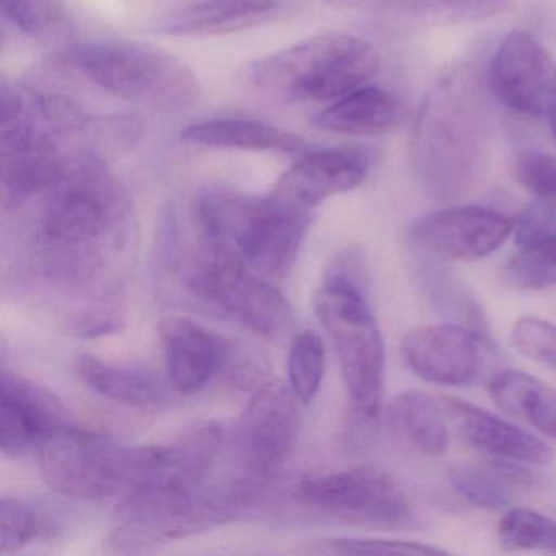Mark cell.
I'll list each match as a JSON object with an SVG mask.
<instances>
[{
  "mask_svg": "<svg viewBox=\"0 0 556 556\" xmlns=\"http://www.w3.org/2000/svg\"><path fill=\"white\" fill-rule=\"evenodd\" d=\"M481 76L452 67L434 80L416 116L413 170L426 193L455 200L473 190L486 165L490 113Z\"/></svg>",
  "mask_w": 556,
  "mask_h": 556,
  "instance_id": "1",
  "label": "cell"
},
{
  "mask_svg": "<svg viewBox=\"0 0 556 556\" xmlns=\"http://www.w3.org/2000/svg\"><path fill=\"white\" fill-rule=\"evenodd\" d=\"M194 224L201 245L224 250L258 278L288 273L311 226L312 214L288 210L269 194L207 190L194 200Z\"/></svg>",
  "mask_w": 556,
  "mask_h": 556,
  "instance_id": "2",
  "label": "cell"
},
{
  "mask_svg": "<svg viewBox=\"0 0 556 556\" xmlns=\"http://www.w3.org/2000/svg\"><path fill=\"white\" fill-rule=\"evenodd\" d=\"M376 48L351 35H318L253 61L250 87L288 102L328 103L363 87L379 73Z\"/></svg>",
  "mask_w": 556,
  "mask_h": 556,
  "instance_id": "3",
  "label": "cell"
},
{
  "mask_svg": "<svg viewBox=\"0 0 556 556\" xmlns=\"http://www.w3.org/2000/svg\"><path fill=\"white\" fill-rule=\"evenodd\" d=\"M73 67L103 92L161 112H184L198 102L200 80L180 58L136 41H96L73 45L61 53Z\"/></svg>",
  "mask_w": 556,
  "mask_h": 556,
  "instance_id": "4",
  "label": "cell"
},
{
  "mask_svg": "<svg viewBox=\"0 0 556 556\" xmlns=\"http://www.w3.org/2000/svg\"><path fill=\"white\" fill-rule=\"evenodd\" d=\"M366 285V278L331 266L315 308L333 343L354 416L363 425H374L382 406L386 353Z\"/></svg>",
  "mask_w": 556,
  "mask_h": 556,
  "instance_id": "5",
  "label": "cell"
},
{
  "mask_svg": "<svg viewBox=\"0 0 556 556\" xmlns=\"http://www.w3.org/2000/svg\"><path fill=\"white\" fill-rule=\"evenodd\" d=\"M242 506V497L230 484L206 490L141 484L126 491L119 503L110 545L119 553L149 552L223 522Z\"/></svg>",
  "mask_w": 556,
  "mask_h": 556,
  "instance_id": "6",
  "label": "cell"
},
{
  "mask_svg": "<svg viewBox=\"0 0 556 556\" xmlns=\"http://www.w3.org/2000/svg\"><path fill=\"white\" fill-rule=\"evenodd\" d=\"M128 198L97 155H79L70 177L47 193L41 214V242L70 256L92 250L128 223Z\"/></svg>",
  "mask_w": 556,
  "mask_h": 556,
  "instance_id": "7",
  "label": "cell"
},
{
  "mask_svg": "<svg viewBox=\"0 0 556 556\" xmlns=\"http://www.w3.org/2000/svg\"><path fill=\"white\" fill-rule=\"evenodd\" d=\"M45 481L77 500H103L141 483L149 445H123L105 435L66 425L38 447Z\"/></svg>",
  "mask_w": 556,
  "mask_h": 556,
  "instance_id": "8",
  "label": "cell"
},
{
  "mask_svg": "<svg viewBox=\"0 0 556 556\" xmlns=\"http://www.w3.org/2000/svg\"><path fill=\"white\" fill-rule=\"evenodd\" d=\"M188 285L198 298L263 337H282L294 327L285 295L224 250L201 245Z\"/></svg>",
  "mask_w": 556,
  "mask_h": 556,
  "instance_id": "9",
  "label": "cell"
},
{
  "mask_svg": "<svg viewBox=\"0 0 556 556\" xmlns=\"http://www.w3.org/2000/svg\"><path fill=\"white\" fill-rule=\"evenodd\" d=\"M298 402L282 383H268L240 416L232 435L233 462L253 491L265 486L294 452L301 431Z\"/></svg>",
  "mask_w": 556,
  "mask_h": 556,
  "instance_id": "10",
  "label": "cell"
},
{
  "mask_svg": "<svg viewBox=\"0 0 556 556\" xmlns=\"http://www.w3.org/2000/svg\"><path fill=\"white\" fill-rule=\"evenodd\" d=\"M295 500L344 522L402 527L412 520L408 501L392 477L376 465L305 477Z\"/></svg>",
  "mask_w": 556,
  "mask_h": 556,
  "instance_id": "11",
  "label": "cell"
},
{
  "mask_svg": "<svg viewBox=\"0 0 556 556\" xmlns=\"http://www.w3.org/2000/svg\"><path fill=\"white\" fill-rule=\"evenodd\" d=\"M483 331L468 325L441 324L406 334L402 353L409 369L438 386H470L480 380L493 359Z\"/></svg>",
  "mask_w": 556,
  "mask_h": 556,
  "instance_id": "12",
  "label": "cell"
},
{
  "mask_svg": "<svg viewBox=\"0 0 556 556\" xmlns=\"http://www.w3.org/2000/svg\"><path fill=\"white\" fill-rule=\"evenodd\" d=\"M488 89L513 112L545 116L556 93V63L532 35L504 37L488 70Z\"/></svg>",
  "mask_w": 556,
  "mask_h": 556,
  "instance_id": "13",
  "label": "cell"
},
{
  "mask_svg": "<svg viewBox=\"0 0 556 556\" xmlns=\"http://www.w3.org/2000/svg\"><path fill=\"white\" fill-rule=\"evenodd\" d=\"M513 232V220L497 211L460 206L429 214L413 224L409 242L439 260L473 262L496 252Z\"/></svg>",
  "mask_w": 556,
  "mask_h": 556,
  "instance_id": "14",
  "label": "cell"
},
{
  "mask_svg": "<svg viewBox=\"0 0 556 556\" xmlns=\"http://www.w3.org/2000/svg\"><path fill=\"white\" fill-rule=\"evenodd\" d=\"M370 155L363 149H311L276 181L269 197L299 213H311L334 194L359 187L369 174Z\"/></svg>",
  "mask_w": 556,
  "mask_h": 556,
  "instance_id": "15",
  "label": "cell"
},
{
  "mask_svg": "<svg viewBox=\"0 0 556 556\" xmlns=\"http://www.w3.org/2000/svg\"><path fill=\"white\" fill-rule=\"evenodd\" d=\"M70 425L66 409L48 390L2 370L0 380V447L21 455Z\"/></svg>",
  "mask_w": 556,
  "mask_h": 556,
  "instance_id": "16",
  "label": "cell"
},
{
  "mask_svg": "<svg viewBox=\"0 0 556 556\" xmlns=\"http://www.w3.org/2000/svg\"><path fill=\"white\" fill-rule=\"evenodd\" d=\"M168 379L184 395L201 392L229 363V346L213 331L185 317L161 325Z\"/></svg>",
  "mask_w": 556,
  "mask_h": 556,
  "instance_id": "17",
  "label": "cell"
},
{
  "mask_svg": "<svg viewBox=\"0 0 556 556\" xmlns=\"http://www.w3.org/2000/svg\"><path fill=\"white\" fill-rule=\"evenodd\" d=\"M444 400L451 418L471 447L494 460L509 464L545 465L552 462V447L526 429L464 400L448 396Z\"/></svg>",
  "mask_w": 556,
  "mask_h": 556,
  "instance_id": "18",
  "label": "cell"
},
{
  "mask_svg": "<svg viewBox=\"0 0 556 556\" xmlns=\"http://www.w3.org/2000/svg\"><path fill=\"white\" fill-rule=\"evenodd\" d=\"M516 255L503 268L506 285L522 291L556 286V216L548 206H533L514 223Z\"/></svg>",
  "mask_w": 556,
  "mask_h": 556,
  "instance_id": "19",
  "label": "cell"
},
{
  "mask_svg": "<svg viewBox=\"0 0 556 556\" xmlns=\"http://www.w3.org/2000/svg\"><path fill=\"white\" fill-rule=\"evenodd\" d=\"M281 0H204L165 15L154 31L165 37H213L263 24Z\"/></svg>",
  "mask_w": 556,
  "mask_h": 556,
  "instance_id": "20",
  "label": "cell"
},
{
  "mask_svg": "<svg viewBox=\"0 0 556 556\" xmlns=\"http://www.w3.org/2000/svg\"><path fill=\"white\" fill-rule=\"evenodd\" d=\"M387 425L396 439L426 457L444 455L448 447V413L445 400L425 392H403L390 402Z\"/></svg>",
  "mask_w": 556,
  "mask_h": 556,
  "instance_id": "21",
  "label": "cell"
},
{
  "mask_svg": "<svg viewBox=\"0 0 556 556\" xmlns=\"http://www.w3.org/2000/svg\"><path fill=\"white\" fill-rule=\"evenodd\" d=\"M180 139L188 144L237 151L305 154L312 144L302 136L255 119H214L181 129Z\"/></svg>",
  "mask_w": 556,
  "mask_h": 556,
  "instance_id": "22",
  "label": "cell"
},
{
  "mask_svg": "<svg viewBox=\"0 0 556 556\" xmlns=\"http://www.w3.org/2000/svg\"><path fill=\"white\" fill-rule=\"evenodd\" d=\"M402 115L399 99L389 90L359 87L320 110L312 125L337 135L374 136L395 128Z\"/></svg>",
  "mask_w": 556,
  "mask_h": 556,
  "instance_id": "23",
  "label": "cell"
},
{
  "mask_svg": "<svg viewBox=\"0 0 556 556\" xmlns=\"http://www.w3.org/2000/svg\"><path fill=\"white\" fill-rule=\"evenodd\" d=\"M488 390L501 412L556 439V390L548 383L522 370H503Z\"/></svg>",
  "mask_w": 556,
  "mask_h": 556,
  "instance_id": "24",
  "label": "cell"
},
{
  "mask_svg": "<svg viewBox=\"0 0 556 556\" xmlns=\"http://www.w3.org/2000/svg\"><path fill=\"white\" fill-rule=\"evenodd\" d=\"M77 374L93 392L132 408L154 409L167 399L164 386L149 374L112 366L89 354L77 359Z\"/></svg>",
  "mask_w": 556,
  "mask_h": 556,
  "instance_id": "25",
  "label": "cell"
},
{
  "mask_svg": "<svg viewBox=\"0 0 556 556\" xmlns=\"http://www.w3.org/2000/svg\"><path fill=\"white\" fill-rule=\"evenodd\" d=\"M522 467L500 460H494L490 467L457 465L448 471V478L465 500L483 509L503 510L513 506L517 486L529 484V475Z\"/></svg>",
  "mask_w": 556,
  "mask_h": 556,
  "instance_id": "26",
  "label": "cell"
},
{
  "mask_svg": "<svg viewBox=\"0 0 556 556\" xmlns=\"http://www.w3.org/2000/svg\"><path fill=\"white\" fill-rule=\"evenodd\" d=\"M2 17L25 37L41 43L66 45L74 21L61 0H0Z\"/></svg>",
  "mask_w": 556,
  "mask_h": 556,
  "instance_id": "27",
  "label": "cell"
},
{
  "mask_svg": "<svg viewBox=\"0 0 556 556\" xmlns=\"http://www.w3.org/2000/svg\"><path fill=\"white\" fill-rule=\"evenodd\" d=\"M382 4L405 17L428 22H470L503 11L509 0H382Z\"/></svg>",
  "mask_w": 556,
  "mask_h": 556,
  "instance_id": "28",
  "label": "cell"
},
{
  "mask_svg": "<svg viewBox=\"0 0 556 556\" xmlns=\"http://www.w3.org/2000/svg\"><path fill=\"white\" fill-rule=\"evenodd\" d=\"M289 383L299 402L308 405L317 396L325 376V346L315 331L295 338L289 353Z\"/></svg>",
  "mask_w": 556,
  "mask_h": 556,
  "instance_id": "29",
  "label": "cell"
},
{
  "mask_svg": "<svg viewBox=\"0 0 556 556\" xmlns=\"http://www.w3.org/2000/svg\"><path fill=\"white\" fill-rule=\"evenodd\" d=\"M497 539L506 549H556V522L536 510L513 507L500 520Z\"/></svg>",
  "mask_w": 556,
  "mask_h": 556,
  "instance_id": "30",
  "label": "cell"
},
{
  "mask_svg": "<svg viewBox=\"0 0 556 556\" xmlns=\"http://www.w3.org/2000/svg\"><path fill=\"white\" fill-rule=\"evenodd\" d=\"M50 533V523L24 501L17 497L0 501V555L21 552L28 543Z\"/></svg>",
  "mask_w": 556,
  "mask_h": 556,
  "instance_id": "31",
  "label": "cell"
},
{
  "mask_svg": "<svg viewBox=\"0 0 556 556\" xmlns=\"http://www.w3.org/2000/svg\"><path fill=\"white\" fill-rule=\"evenodd\" d=\"M308 553L321 555H445L444 549L408 540L357 539V536H334L318 540Z\"/></svg>",
  "mask_w": 556,
  "mask_h": 556,
  "instance_id": "32",
  "label": "cell"
},
{
  "mask_svg": "<svg viewBox=\"0 0 556 556\" xmlns=\"http://www.w3.org/2000/svg\"><path fill=\"white\" fill-rule=\"evenodd\" d=\"M510 340L519 353L556 370V325L536 317H522L514 324Z\"/></svg>",
  "mask_w": 556,
  "mask_h": 556,
  "instance_id": "33",
  "label": "cell"
},
{
  "mask_svg": "<svg viewBox=\"0 0 556 556\" xmlns=\"http://www.w3.org/2000/svg\"><path fill=\"white\" fill-rule=\"evenodd\" d=\"M125 318L119 311L105 308V311L86 312L73 321V331L77 337L97 338L103 334L116 333L122 330Z\"/></svg>",
  "mask_w": 556,
  "mask_h": 556,
  "instance_id": "34",
  "label": "cell"
},
{
  "mask_svg": "<svg viewBox=\"0 0 556 556\" xmlns=\"http://www.w3.org/2000/svg\"><path fill=\"white\" fill-rule=\"evenodd\" d=\"M545 118L546 122H548L553 139L556 141V93L555 97H553L552 103H549L548 110H546Z\"/></svg>",
  "mask_w": 556,
  "mask_h": 556,
  "instance_id": "35",
  "label": "cell"
}]
</instances>
